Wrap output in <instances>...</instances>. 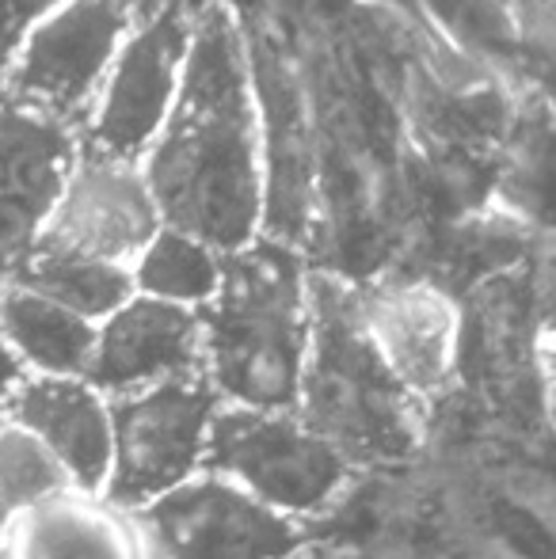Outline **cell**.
Returning <instances> with one entry per match:
<instances>
[{
    "mask_svg": "<svg viewBox=\"0 0 556 559\" xmlns=\"http://www.w3.org/2000/svg\"><path fill=\"white\" fill-rule=\"evenodd\" d=\"M149 199L164 228L194 236L210 251H237L260 222L256 115L237 46L210 20L187 46L176 104L153 138Z\"/></svg>",
    "mask_w": 556,
    "mask_h": 559,
    "instance_id": "1",
    "label": "cell"
},
{
    "mask_svg": "<svg viewBox=\"0 0 556 559\" xmlns=\"http://www.w3.org/2000/svg\"><path fill=\"white\" fill-rule=\"evenodd\" d=\"M297 415L351 461H404L419 442L416 396L370 346L355 309L324 305L309 324Z\"/></svg>",
    "mask_w": 556,
    "mask_h": 559,
    "instance_id": "2",
    "label": "cell"
},
{
    "mask_svg": "<svg viewBox=\"0 0 556 559\" xmlns=\"http://www.w3.org/2000/svg\"><path fill=\"white\" fill-rule=\"evenodd\" d=\"M199 335L202 381L217 400L256 412H294L309 346V320L294 278L245 271L225 282L222 274Z\"/></svg>",
    "mask_w": 556,
    "mask_h": 559,
    "instance_id": "3",
    "label": "cell"
},
{
    "mask_svg": "<svg viewBox=\"0 0 556 559\" xmlns=\"http://www.w3.org/2000/svg\"><path fill=\"white\" fill-rule=\"evenodd\" d=\"M202 468L248 491L282 518L317 514L351 479V464L297 412L222 404L206 430Z\"/></svg>",
    "mask_w": 556,
    "mask_h": 559,
    "instance_id": "4",
    "label": "cell"
},
{
    "mask_svg": "<svg viewBox=\"0 0 556 559\" xmlns=\"http://www.w3.org/2000/svg\"><path fill=\"white\" fill-rule=\"evenodd\" d=\"M107 407H111V472L104 499L107 507L138 514L141 507L202 472L206 430L222 400L199 373L107 400Z\"/></svg>",
    "mask_w": 556,
    "mask_h": 559,
    "instance_id": "5",
    "label": "cell"
},
{
    "mask_svg": "<svg viewBox=\"0 0 556 559\" xmlns=\"http://www.w3.org/2000/svg\"><path fill=\"white\" fill-rule=\"evenodd\" d=\"M130 20L122 0H66L38 20L8 66L20 107L58 122L81 111L119 58Z\"/></svg>",
    "mask_w": 556,
    "mask_h": 559,
    "instance_id": "6",
    "label": "cell"
},
{
    "mask_svg": "<svg viewBox=\"0 0 556 559\" xmlns=\"http://www.w3.org/2000/svg\"><path fill=\"white\" fill-rule=\"evenodd\" d=\"M164 559H294L301 533L222 476H194L138 510Z\"/></svg>",
    "mask_w": 556,
    "mask_h": 559,
    "instance_id": "7",
    "label": "cell"
},
{
    "mask_svg": "<svg viewBox=\"0 0 556 559\" xmlns=\"http://www.w3.org/2000/svg\"><path fill=\"white\" fill-rule=\"evenodd\" d=\"M156 228L161 217L149 199L145 179L134 176L127 160L92 156L69 171L66 191L54 202L35 243L130 266L156 236Z\"/></svg>",
    "mask_w": 556,
    "mask_h": 559,
    "instance_id": "8",
    "label": "cell"
},
{
    "mask_svg": "<svg viewBox=\"0 0 556 559\" xmlns=\"http://www.w3.org/2000/svg\"><path fill=\"white\" fill-rule=\"evenodd\" d=\"M184 61L187 27L176 15H153L122 43L96 118L99 156L130 164L141 148L153 145L176 104Z\"/></svg>",
    "mask_w": 556,
    "mask_h": 559,
    "instance_id": "9",
    "label": "cell"
},
{
    "mask_svg": "<svg viewBox=\"0 0 556 559\" xmlns=\"http://www.w3.org/2000/svg\"><path fill=\"white\" fill-rule=\"evenodd\" d=\"M199 312L134 294L104 324H96V350L84 381L104 400H119L164 381L199 377Z\"/></svg>",
    "mask_w": 556,
    "mask_h": 559,
    "instance_id": "10",
    "label": "cell"
},
{
    "mask_svg": "<svg viewBox=\"0 0 556 559\" xmlns=\"http://www.w3.org/2000/svg\"><path fill=\"white\" fill-rule=\"evenodd\" d=\"M73 171V138L66 122L0 104V278L35 243Z\"/></svg>",
    "mask_w": 556,
    "mask_h": 559,
    "instance_id": "11",
    "label": "cell"
},
{
    "mask_svg": "<svg viewBox=\"0 0 556 559\" xmlns=\"http://www.w3.org/2000/svg\"><path fill=\"white\" fill-rule=\"evenodd\" d=\"M0 407L12 427L61 464L73 491L88 499L104 495L111 472V407L84 377H23Z\"/></svg>",
    "mask_w": 556,
    "mask_h": 559,
    "instance_id": "12",
    "label": "cell"
},
{
    "mask_svg": "<svg viewBox=\"0 0 556 559\" xmlns=\"http://www.w3.org/2000/svg\"><path fill=\"white\" fill-rule=\"evenodd\" d=\"M355 312L378 358L412 396H430L442 389L458 350V317L438 289H378Z\"/></svg>",
    "mask_w": 556,
    "mask_h": 559,
    "instance_id": "13",
    "label": "cell"
},
{
    "mask_svg": "<svg viewBox=\"0 0 556 559\" xmlns=\"http://www.w3.org/2000/svg\"><path fill=\"white\" fill-rule=\"evenodd\" d=\"M12 559H138L130 530L81 491H66L8 525Z\"/></svg>",
    "mask_w": 556,
    "mask_h": 559,
    "instance_id": "14",
    "label": "cell"
},
{
    "mask_svg": "<svg viewBox=\"0 0 556 559\" xmlns=\"http://www.w3.org/2000/svg\"><path fill=\"white\" fill-rule=\"evenodd\" d=\"M0 338L15 354L23 373L35 369V377H84L92 350H96V324L4 282L0 286Z\"/></svg>",
    "mask_w": 556,
    "mask_h": 559,
    "instance_id": "15",
    "label": "cell"
},
{
    "mask_svg": "<svg viewBox=\"0 0 556 559\" xmlns=\"http://www.w3.org/2000/svg\"><path fill=\"white\" fill-rule=\"evenodd\" d=\"M8 286L46 297L88 324H104L115 309H122L134 297L130 266H115L104 259L73 255V251L58 248H38V243H31L27 255L12 266Z\"/></svg>",
    "mask_w": 556,
    "mask_h": 559,
    "instance_id": "16",
    "label": "cell"
},
{
    "mask_svg": "<svg viewBox=\"0 0 556 559\" xmlns=\"http://www.w3.org/2000/svg\"><path fill=\"white\" fill-rule=\"evenodd\" d=\"M130 278H134V294L141 297L194 309V305L214 301L222 286V263H217V251H210L194 236L161 225L134 259Z\"/></svg>",
    "mask_w": 556,
    "mask_h": 559,
    "instance_id": "17",
    "label": "cell"
},
{
    "mask_svg": "<svg viewBox=\"0 0 556 559\" xmlns=\"http://www.w3.org/2000/svg\"><path fill=\"white\" fill-rule=\"evenodd\" d=\"M66 491H73V487H69L61 464L35 438L8 423L0 430V533H8V525L27 510L43 507Z\"/></svg>",
    "mask_w": 556,
    "mask_h": 559,
    "instance_id": "18",
    "label": "cell"
},
{
    "mask_svg": "<svg viewBox=\"0 0 556 559\" xmlns=\"http://www.w3.org/2000/svg\"><path fill=\"white\" fill-rule=\"evenodd\" d=\"M61 4L66 0H0V73L12 66L27 31Z\"/></svg>",
    "mask_w": 556,
    "mask_h": 559,
    "instance_id": "19",
    "label": "cell"
},
{
    "mask_svg": "<svg viewBox=\"0 0 556 559\" xmlns=\"http://www.w3.org/2000/svg\"><path fill=\"white\" fill-rule=\"evenodd\" d=\"M23 377H27V373H23V366L15 361V354L8 350L4 338H0V404H4V400L12 396L15 384H20Z\"/></svg>",
    "mask_w": 556,
    "mask_h": 559,
    "instance_id": "20",
    "label": "cell"
},
{
    "mask_svg": "<svg viewBox=\"0 0 556 559\" xmlns=\"http://www.w3.org/2000/svg\"><path fill=\"white\" fill-rule=\"evenodd\" d=\"M122 4H127V12L134 15V20H138V15H141V20H145V15L153 12L156 0H122Z\"/></svg>",
    "mask_w": 556,
    "mask_h": 559,
    "instance_id": "21",
    "label": "cell"
},
{
    "mask_svg": "<svg viewBox=\"0 0 556 559\" xmlns=\"http://www.w3.org/2000/svg\"><path fill=\"white\" fill-rule=\"evenodd\" d=\"M8 427V415H4V407H0V430H4Z\"/></svg>",
    "mask_w": 556,
    "mask_h": 559,
    "instance_id": "22",
    "label": "cell"
}]
</instances>
